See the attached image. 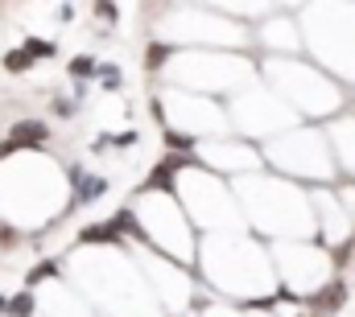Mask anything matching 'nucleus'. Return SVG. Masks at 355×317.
Wrapping results in <instances>:
<instances>
[{
    "mask_svg": "<svg viewBox=\"0 0 355 317\" xmlns=\"http://www.w3.org/2000/svg\"><path fill=\"white\" fill-rule=\"evenodd\" d=\"M166 58H170V46H149V58H145V66H149V71H157Z\"/></svg>",
    "mask_w": 355,
    "mask_h": 317,
    "instance_id": "nucleus-7",
    "label": "nucleus"
},
{
    "mask_svg": "<svg viewBox=\"0 0 355 317\" xmlns=\"http://www.w3.org/2000/svg\"><path fill=\"white\" fill-rule=\"evenodd\" d=\"M50 136V128L42 124V120H21V124H12V132L4 136V145H0V153L8 157V153H17V149H29V145H42Z\"/></svg>",
    "mask_w": 355,
    "mask_h": 317,
    "instance_id": "nucleus-1",
    "label": "nucleus"
},
{
    "mask_svg": "<svg viewBox=\"0 0 355 317\" xmlns=\"http://www.w3.org/2000/svg\"><path fill=\"white\" fill-rule=\"evenodd\" d=\"M79 239H83V243H116L120 231H116V223H99V227H87Z\"/></svg>",
    "mask_w": 355,
    "mask_h": 317,
    "instance_id": "nucleus-3",
    "label": "nucleus"
},
{
    "mask_svg": "<svg viewBox=\"0 0 355 317\" xmlns=\"http://www.w3.org/2000/svg\"><path fill=\"white\" fill-rule=\"evenodd\" d=\"M17 243V231L12 227H0V247H12Z\"/></svg>",
    "mask_w": 355,
    "mask_h": 317,
    "instance_id": "nucleus-10",
    "label": "nucleus"
},
{
    "mask_svg": "<svg viewBox=\"0 0 355 317\" xmlns=\"http://www.w3.org/2000/svg\"><path fill=\"white\" fill-rule=\"evenodd\" d=\"M103 190H107V181H103V177H83V181H79V194H75V202H95Z\"/></svg>",
    "mask_w": 355,
    "mask_h": 317,
    "instance_id": "nucleus-4",
    "label": "nucleus"
},
{
    "mask_svg": "<svg viewBox=\"0 0 355 317\" xmlns=\"http://www.w3.org/2000/svg\"><path fill=\"white\" fill-rule=\"evenodd\" d=\"M29 66H33V58H29L25 50H8V54H4V71H8V75H25Z\"/></svg>",
    "mask_w": 355,
    "mask_h": 317,
    "instance_id": "nucleus-5",
    "label": "nucleus"
},
{
    "mask_svg": "<svg viewBox=\"0 0 355 317\" xmlns=\"http://www.w3.org/2000/svg\"><path fill=\"white\" fill-rule=\"evenodd\" d=\"M71 75H75V79H87V75H95V62H91V58H75V62H71Z\"/></svg>",
    "mask_w": 355,
    "mask_h": 317,
    "instance_id": "nucleus-9",
    "label": "nucleus"
},
{
    "mask_svg": "<svg viewBox=\"0 0 355 317\" xmlns=\"http://www.w3.org/2000/svg\"><path fill=\"white\" fill-rule=\"evenodd\" d=\"M25 54H29V58H50L54 46H50V42H25Z\"/></svg>",
    "mask_w": 355,
    "mask_h": 317,
    "instance_id": "nucleus-8",
    "label": "nucleus"
},
{
    "mask_svg": "<svg viewBox=\"0 0 355 317\" xmlns=\"http://www.w3.org/2000/svg\"><path fill=\"white\" fill-rule=\"evenodd\" d=\"M8 314H12V317H29V314H33V297H29V293H21V297L8 305Z\"/></svg>",
    "mask_w": 355,
    "mask_h": 317,
    "instance_id": "nucleus-6",
    "label": "nucleus"
},
{
    "mask_svg": "<svg viewBox=\"0 0 355 317\" xmlns=\"http://www.w3.org/2000/svg\"><path fill=\"white\" fill-rule=\"evenodd\" d=\"M95 12H99L103 21H116V8H112V4H95Z\"/></svg>",
    "mask_w": 355,
    "mask_h": 317,
    "instance_id": "nucleus-11",
    "label": "nucleus"
},
{
    "mask_svg": "<svg viewBox=\"0 0 355 317\" xmlns=\"http://www.w3.org/2000/svg\"><path fill=\"white\" fill-rule=\"evenodd\" d=\"M343 301H347V289L335 280V284H327V289H322V297H314V309H318V314H335Z\"/></svg>",
    "mask_w": 355,
    "mask_h": 317,
    "instance_id": "nucleus-2",
    "label": "nucleus"
}]
</instances>
